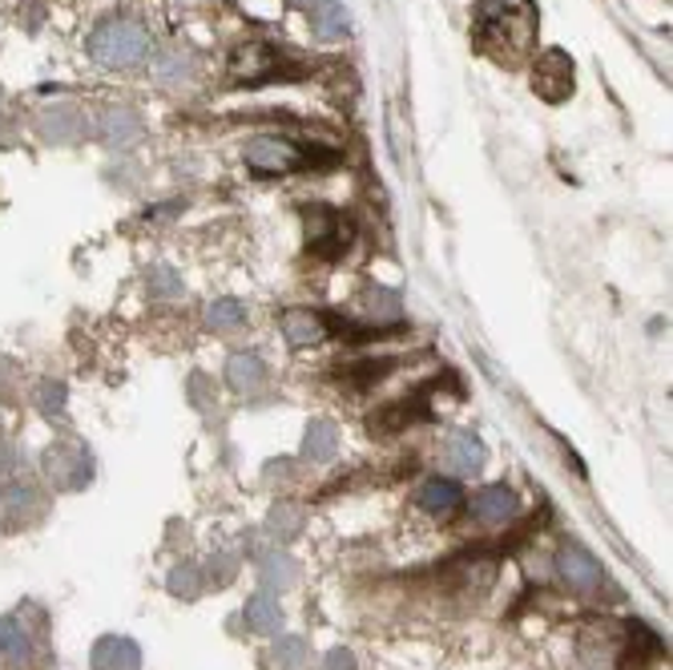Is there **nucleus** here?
Listing matches in <instances>:
<instances>
[{
    "label": "nucleus",
    "mask_w": 673,
    "mask_h": 670,
    "mask_svg": "<svg viewBox=\"0 0 673 670\" xmlns=\"http://www.w3.org/2000/svg\"><path fill=\"white\" fill-rule=\"evenodd\" d=\"M154 53V37L137 17H105L89 33V57L105 69H133Z\"/></svg>",
    "instance_id": "f257e3e1"
},
{
    "label": "nucleus",
    "mask_w": 673,
    "mask_h": 670,
    "mask_svg": "<svg viewBox=\"0 0 673 670\" xmlns=\"http://www.w3.org/2000/svg\"><path fill=\"white\" fill-rule=\"evenodd\" d=\"M480 41L485 45H508L517 57L537 41V9L532 0H480Z\"/></svg>",
    "instance_id": "f03ea898"
},
{
    "label": "nucleus",
    "mask_w": 673,
    "mask_h": 670,
    "mask_svg": "<svg viewBox=\"0 0 673 670\" xmlns=\"http://www.w3.org/2000/svg\"><path fill=\"white\" fill-rule=\"evenodd\" d=\"M310 162H332V154H310L298 142L278 134H258L246 142V166L254 174H295Z\"/></svg>",
    "instance_id": "7ed1b4c3"
},
{
    "label": "nucleus",
    "mask_w": 673,
    "mask_h": 670,
    "mask_svg": "<svg viewBox=\"0 0 673 670\" xmlns=\"http://www.w3.org/2000/svg\"><path fill=\"white\" fill-rule=\"evenodd\" d=\"M303 223H307L310 255L339 258L343 251L351 246V223H347L339 211H332V206H307V211H303Z\"/></svg>",
    "instance_id": "20e7f679"
},
{
    "label": "nucleus",
    "mask_w": 673,
    "mask_h": 670,
    "mask_svg": "<svg viewBox=\"0 0 673 670\" xmlns=\"http://www.w3.org/2000/svg\"><path fill=\"white\" fill-rule=\"evenodd\" d=\"M231 78L238 85H258V81H275L283 73V53L271 41H243L231 53Z\"/></svg>",
    "instance_id": "39448f33"
},
{
    "label": "nucleus",
    "mask_w": 673,
    "mask_h": 670,
    "mask_svg": "<svg viewBox=\"0 0 673 670\" xmlns=\"http://www.w3.org/2000/svg\"><path fill=\"white\" fill-rule=\"evenodd\" d=\"M573 57L564 49H549V53L537 57V69H532V90L537 98L561 105V101L573 98Z\"/></svg>",
    "instance_id": "423d86ee"
},
{
    "label": "nucleus",
    "mask_w": 673,
    "mask_h": 670,
    "mask_svg": "<svg viewBox=\"0 0 673 670\" xmlns=\"http://www.w3.org/2000/svg\"><path fill=\"white\" fill-rule=\"evenodd\" d=\"M557 573L569 581V590L585 593V598H596V593H601V586H605V570H601V561H596L585 546H577V541L561 546V554H557Z\"/></svg>",
    "instance_id": "0eeeda50"
},
{
    "label": "nucleus",
    "mask_w": 673,
    "mask_h": 670,
    "mask_svg": "<svg viewBox=\"0 0 673 670\" xmlns=\"http://www.w3.org/2000/svg\"><path fill=\"white\" fill-rule=\"evenodd\" d=\"M44 473L57 489H85L93 480V465H89V453L78 445H53L44 453Z\"/></svg>",
    "instance_id": "6e6552de"
},
{
    "label": "nucleus",
    "mask_w": 673,
    "mask_h": 670,
    "mask_svg": "<svg viewBox=\"0 0 673 670\" xmlns=\"http://www.w3.org/2000/svg\"><path fill=\"white\" fill-rule=\"evenodd\" d=\"M416 501H420L424 514L436 517V521H452V517L463 509V489L448 477H431V480H424V485H420Z\"/></svg>",
    "instance_id": "1a4fd4ad"
},
{
    "label": "nucleus",
    "mask_w": 673,
    "mask_h": 670,
    "mask_svg": "<svg viewBox=\"0 0 673 670\" xmlns=\"http://www.w3.org/2000/svg\"><path fill=\"white\" fill-rule=\"evenodd\" d=\"M44 142H61V145H73L89 134V122L85 113L78 105H57V110H44L41 122H37Z\"/></svg>",
    "instance_id": "9d476101"
},
{
    "label": "nucleus",
    "mask_w": 673,
    "mask_h": 670,
    "mask_svg": "<svg viewBox=\"0 0 673 670\" xmlns=\"http://www.w3.org/2000/svg\"><path fill=\"white\" fill-rule=\"evenodd\" d=\"M520 509V497L508 485H488L472 497V517L480 526H504Z\"/></svg>",
    "instance_id": "9b49d317"
},
{
    "label": "nucleus",
    "mask_w": 673,
    "mask_h": 670,
    "mask_svg": "<svg viewBox=\"0 0 673 670\" xmlns=\"http://www.w3.org/2000/svg\"><path fill=\"white\" fill-rule=\"evenodd\" d=\"M443 460H448V469L472 477L488 465V448L476 433H452L443 440Z\"/></svg>",
    "instance_id": "f8f14e48"
},
{
    "label": "nucleus",
    "mask_w": 673,
    "mask_h": 670,
    "mask_svg": "<svg viewBox=\"0 0 673 670\" xmlns=\"http://www.w3.org/2000/svg\"><path fill=\"white\" fill-rule=\"evenodd\" d=\"M93 130H98V138L105 145H133L142 138V118L133 110H125V105H110V110L98 113Z\"/></svg>",
    "instance_id": "ddd939ff"
},
{
    "label": "nucleus",
    "mask_w": 673,
    "mask_h": 670,
    "mask_svg": "<svg viewBox=\"0 0 673 670\" xmlns=\"http://www.w3.org/2000/svg\"><path fill=\"white\" fill-rule=\"evenodd\" d=\"M283 335H287L295 347H315L332 335V327H327V319H323L319 312L295 307V312H283Z\"/></svg>",
    "instance_id": "4468645a"
},
{
    "label": "nucleus",
    "mask_w": 673,
    "mask_h": 670,
    "mask_svg": "<svg viewBox=\"0 0 673 670\" xmlns=\"http://www.w3.org/2000/svg\"><path fill=\"white\" fill-rule=\"evenodd\" d=\"M93 670H142V650L130 638L105 635L93 647Z\"/></svg>",
    "instance_id": "2eb2a0df"
},
{
    "label": "nucleus",
    "mask_w": 673,
    "mask_h": 670,
    "mask_svg": "<svg viewBox=\"0 0 673 670\" xmlns=\"http://www.w3.org/2000/svg\"><path fill=\"white\" fill-rule=\"evenodd\" d=\"M226 384H231L238 396H254V392H263L266 384V364L254 352H234L226 359Z\"/></svg>",
    "instance_id": "dca6fc26"
},
{
    "label": "nucleus",
    "mask_w": 673,
    "mask_h": 670,
    "mask_svg": "<svg viewBox=\"0 0 673 670\" xmlns=\"http://www.w3.org/2000/svg\"><path fill=\"white\" fill-rule=\"evenodd\" d=\"M0 659L17 670L33 662V638H29L21 618H0Z\"/></svg>",
    "instance_id": "f3484780"
},
{
    "label": "nucleus",
    "mask_w": 673,
    "mask_h": 670,
    "mask_svg": "<svg viewBox=\"0 0 673 670\" xmlns=\"http://www.w3.org/2000/svg\"><path fill=\"white\" fill-rule=\"evenodd\" d=\"M339 453V433H335L332 420H310L307 436H303V460L310 465H327Z\"/></svg>",
    "instance_id": "a211bd4d"
},
{
    "label": "nucleus",
    "mask_w": 673,
    "mask_h": 670,
    "mask_svg": "<svg viewBox=\"0 0 673 670\" xmlns=\"http://www.w3.org/2000/svg\"><path fill=\"white\" fill-rule=\"evenodd\" d=\"M364 315H367V324H371V332H379V327H391L404 319V303H399L396 291L376 287L364 295Z\"/></svg>",
    "instance_id": "6ab92c4d"
},
{
    "label": "nucleus",
    "mask_w": 673,
    "mask_h": 670,
    "mask_svg": "<svg viewBox=\"0 0 673 670\" xmlns=\"http://www.w3.org/2000/svg\"><path fill=\"white\" fill-rule=\"evenodd\" d=\"M246 626H251L254 635H275L278 626H283V606L271 590H258L246 602Z\"/></svg>",
    "instance_id": "aec40b11"
},
{
    "label": "nucleus",
    "mask_w": 673,
    "mask_h": 670,
    "mask_svg": "<svg viewBox=\"0 0 673 670\" xmlns=\"http://www.w3.org/2000/svg\"><path fill=\"white\" fill-rule=\"evenodd\" d=\"M194 69H198V61H194V53H186V49H162V53L154 57V78L162 81V85L190 81Z\"/></svg>",
    "instance_id": "412c9836"
},
{
    "label": "nucleus",
    "mask_w": 673,
    "mask_h": 670,
    "mask_svg": "<svg viewBox=\"0 0 673 670\" xmlns=\"http://www.w3.org/2000/svg\"><path fill=\"white\" fill-rule=\"evenodd\" d=\"M310 24H315V33H319L323 41H335V37L347 33V9L335 4V0H323V4L310 9Z\"/></svg>",
    "instance_id": "4be33fe9"
},
{
    "label": "nucleus",
    "mask_w": 673,
    "mask_h": 670,
    "mask_svg": "<svg viewBox=\"0 0 673 670\" xmlns=\"http://www.w3.org/2000/svg\"><path fill=\"white\" fill-rule=\"evenodd\" d=\"M391 372V359H364V364H347V368L339 372L343 384H351V388H371V384H379Z\"/></svg>",
    "instance_id": "5701e85b"
},
{
    "label": "nucleus",
    "mask_w": 673,
    "mask_h": 670,
    "mask_svg": "<svg viewBox=\"0 0 673 670\" xmlns=\"http://www.w3.org/2000/svg\"><path fill=\"white\" fill-rule=\"evenodd\" d=\"M206 319H211L214 332H238L246 324V303L238 300H218L206 307Z\"/></svg>",
    "instance_id": "b1692460"
},
{
    "label": "nucleus",
    "mask_w": 673,
    "mask_h": 670,
    "mask_svg": "<svg viewBox=\"0 0 673 670\" xmlns=\"http://www.w3.org/2000/svg\"><path fill=\"white\" fill-rule=\"evenodd\" d=\"M275 667L278 670H307V642H303V638H278Z\"/></svg>",
    "instance_id": "393cba45"
},
{
    "label": "nucleus",
    "mask_w": 673,
    "mask_h": 670,
    "mask_svg": "<svg viewBox=\"0 0 673 670\" xmlns=\"http://www.w3.org/2000/svg\"><path fill=\"white\" fill-rule=\"evenodd\" d=\"M258 573H263V586H266V590H271V586L287 590L290 581L298 578L295 561H290V558H266V561H258Z\"/></svg>",
    "instance_id": "a878e982"
},
{
    "label": "nucleus",
    "mask_w": 673,
    "mask_h": 670,
    "mask_svg": "<svg viewBox=\"0 0 673 670\" xmlns=\"http://www.w3.org/2000/svg\"><path fill=\"white\" fill-rule=\"evenodd\" d=\"M170 590L177 593V598H198L202 593V573L190 566V561H182L174 573H170Z\"/></svg>",
    "instance_id": "bb28decb"
},
{
    "label": "nucleus",
    "mask_w": 673,
    "mask_h": 670,
    "mask_svg": "<svg viewBox=\"0 0 673 670\" xmlns=\"http://www.w3.org/2000/svg\"><path fill=\"white\" fill-rule=\"evenodd\" d=\"M150 295L154 300H170V295H182V280H177L170 267H157L154 275H150Z\"/></svg>",
    "instance_id": "cd10ccee"
},
{
    "label": "nucleus",
    "mask_w": 673,
    "mask_h": 670,
    "mask_svg": "<svg viewBox=\"0 0 673 670\" xmlns=\"http://www.w3.org/2000/svg\"><path fill=\"white\" fill-rule=\"evenodd\" d=\"M271 534L275 537H295L298 534V526H303V514L298 509H290V505H278L275 514H271Z\"/></svg>",
    "instance_id": "c85d7f7f"
},
{
    "label": "nucleus",
    "mask_w": 673,
    "mask_h": 670,
    "mask_svg": "<svg viewBox=\"0 0 673 670\" xmlns=\"http://www.w3.org/2000/svg\"><path fill=\"white\" fill-rule=\"evenodd\" d=\"M41 408L49 420H65V384H44L41 388Z\"/></svg>",
    "instance_id": "c756f323"
},
{
    "label": "nucleus",
    "mask_w": 673,
    "mask_h": 670,
    "mask_svg": "<svg viewBox=\"0 0 673 670\" xmlns=\"http://www.w3.org/2000/svg\"><path fill=\"white\" fill-rule=\"evenodd\" d=\"M327 670H359V667H355L351 650H332L327 654Z\"/></svg>",
    "instance_id": "7c9ffc66"
},
{
    "label": "nucleus",
    "mask_w": 673,
    "mask_h": 670,
    "mask_svg": "<svg viewBox=\"0 0 673 670\" xmlns=\"http://www.w3.org/2000/svg\"><path fill=\"white\" fill-rule=\"evenodd\" d=\"M290 4H298V9H315V4H323V0H290Z\"/></svg>",
    "instance_id": "2f4dec72"
}]
</instances>
